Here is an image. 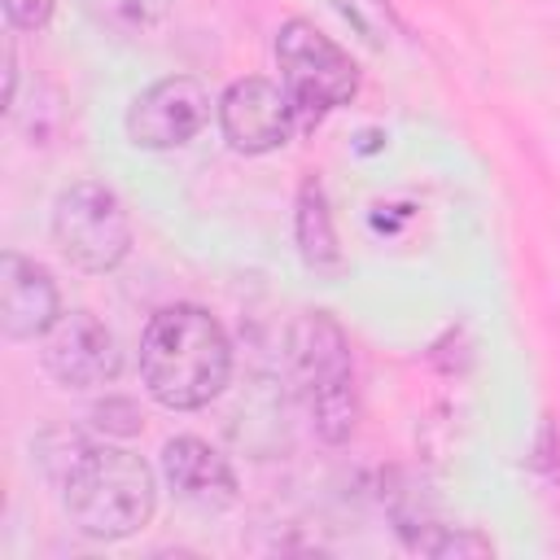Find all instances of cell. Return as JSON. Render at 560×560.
Segmentation results:
<instances>
[{
    "label": "cell",
    "mask_w": 560,
    "mask_h": 560,
    "mask_svg": "<svg viewBox=\"0 0 560 560\" xmlns=\"http://www.w3.org/2000/svg\"><path fill=\"white\" fill-rule=\"evenodd\" d=\"M48 468L61 486V508L83 538H96V542L127 538L144 529L158 508L153 468L122 446L83 442L70 433L66 455L57 459L48 455Z\"/></svg>",
    "instance_id": "6da1fadb"
},
{
    "label": "cell",
    "mask_w": 560,
    "mask_h": 560,
    "mask_svg": "<svg viewBox=\"0 0 560 560\" xmlns=\"http://www.w3.org/2000/svg\"><path fill=\"white\" fill-rule=\"evenodd\" d=\"M232 376V341L201 306H162L140 337V381L153 402L197 411L223 394Z\"/></svg>",
    "instance_id": "7a4b0ae2"
},
{
    "label": "cell",
    "mask_w": 560,
    "mask_h": 560,
    "mask_svg": "<svg viewBox=\"0 0 560 560\" xmlns=\"http://www.w3.org/2000/svg\"><path fill=\"white\" fill-rule=\"evenodd\" d=\"M289 381L311 411L315 433L328 446H341L359 424V389L350 341L341 324L324 311H306L289 328Z\"/></svg>",
    "instance_id": "3957f363"
},
{
    "label": "cell",
    "mask_w": 560,
    "mask_h": 560,
    "mask_svg": "<svg viewBox=\"0 0 560 560\" xmlns=\"http://www.w3.org/2000/svg\"><path fill=\"white\" fill-rule=\"evenodd\" d=\"M52 241L79 271H114L131 249L122 197L101 179H74L52 201Z\"/></svg>",
    "instance_id": "277c9868"
},
{
    "label": "cell",
    "mask_w": 560,
    "mask_h": 560,
    "mask_svg": "<svg viewBox=\"0 0 560 560\" xmlns=\"http://www.w3.org/2000/svg\"><path fill=\"white\" fill-rule=\"evenodd\" d=\"M276 66L280 83L293 96L298 114H328L337 105H350L359 92V66L346 48H337L319 26L293 18L276 31Z\"/></svg>",
    "instance_id": "5b68a950"
},
{
    "label": "cell",
    "mask_w": 560,
    "mask_h": 560,
    "mask_svg": "<svg viewBox=\"0 0 560 560\" xmlns=\"http://www.w3.org/2000/svg\"><path fill=\"white\" fill-rule=\"evenodd\" d=\"M39 341L44 372L66 389H96L122 372L118 341L92 311H61V319Z\"/></svg>",
    "instance_id": "8992f818"
},
{
    "label": "cell",
    "mask_w": 560,
    "mask_h": 560,
    "mask_svg": "<svg viewBox=\"0 0 560 560\" xmlns=\"http://www.w3.org/2000/svg\"><path fill=\"white\" fill-rule=\"evenodd\" d=\"M210 122V88L192 74L149 83L127 105V140L136 149H179Z\"/></svg>",
    "instance_id": "52a82bcc"
},
{
    "label": "cell",
    "mask_w": 560,
    "mask_h": 560,
    "mask_svg": "<svg viewBox=\"0 0 560 560\" xmlns=\"http://www.w3.org/2000/svg\"><path fill=\"white\" fill-rule=\"evenodd\" d=\"M293 118H298V105L284 92V83L262 79V74L236 79L219 96V127L236 153H271L289 144Z\"/></svg>",
    "instance_id": "ba28073f"
},
{
    "label": "cell",
    "mask_w": 560,
    "mask_h": 560,
    "mask_svg": "<svg viewBox=\"0 0 560 560\" xmlns=\"http://www.w3.org/2000/svg\"><path fill=\"white\" fill-rule=\"evenodd\" d=\"M57 319H61V293H57L52 276L39 262L4 249L0 254V328H4V337L35 341Z\"/></svg>",
    "instance_id": "9c48e42d"
},
{
    "label": "cell",
    "mask_w": 560,
    "mask_h": 560,
    "mask_svg": "<svg viewBox=\"0 0 560 560\" xmlns=\"http://www.w3.org/2000/svg\"><path fill=\"white\" fill-rule=\"evenodd\" d=\"M162 477H166V486L184 503H192L201 512L232 508L236 503V490H241L232 464L210 442H201V438H171L162 446Z\"/></svg>",
    "instance_id": "30bf717a"
},
{
    "label": "cell",
    "mask_w": 560,
    "mask_h": 560,
    "mask_svg": "<svg viewBox=\"0 0 560 560\" xmlns=\"http://www.w3.org/2000/svg\"><path fill=\"white\" fill-rule=\"evenodd\" d=\"M88 22L114 39H158L171 22L175 0H79Z\"/></svg>",
    "instance_id": "8fae6325"
},
{
    "label": "cell",
    "mask_w": 560,
    "mask_h": 560,
    "mask_svg": "<svg viewBox=\"0 0 560 560\" xmlns=\"http://www.w3.org/2000/svg\"><path fill=\"white\" fill-rule=\"evenodd\" d=\"M298 254L315 271H332L337 258H341L337 232H332V214H328V201H324L319 179H306L298 188Z\"/></svg>",
    "instance_id": "7c38bea8"
},
{
    "label": "cell",
    "mask_w": 560,
    "mask_h": 560,
    "mask_svg": "<svg viewBox=\"0 0 560 560\" xmlns=\"http://www.w3.org/2000/svg\"><path fill=\"white\" fill-rule=\"evenodd\" d=\"M411 547L424 551V556H438V560H451V556H455V560H459V556L477 560V556H490V551H494L490 538H481V534H472V529H446V525L424 529Z\"/></svg>",
    "instance_id": "4fadbf2b"
},
{
    "label": "cell",
    "mask_w": 560,
    "mask_h": 560,
    "mask_svg": "<svg viewBox=\"0 0 560 560\" xmlns=\"http://www.w3.org/2000/svg\"><path fill=\"white\" fill-rule=\"evenodd\" d=\"M92 424L114 433V438H131V433H140L144 416H140V407L131 398H105V402L92 407Z\"/></svg>",
    "instance_id": "5bb4252c"
},
{
    "label": "cell",
    "mask_w": 560,
    "mask_h": 560,
    "mask_svg": "<svg viewBox=\"0 0 560 560\" xmlns=\"http://www.w3.org/2000/svg\"><path fill=\"white\" fill-rule=\"evenodd\" d=\"M52 9H57V0H4V18L18 31H44Z\"/></svg>",
    "instance_id": "9a60e30c"
},
{
    "label": "cell",
    "mask_w": 560,
    "mask_h": 560,
    "mask_svg": "<svg viewBox=\"0 0 560 560\" xmlns=\"http://www.w3.org/2000/svg\"><path fill=\"white\" fill-rule=\"evenodd\" d=\"M529 464H534L538 472H560V433H556V424H551V420H542Z\"/></svg>",
    "instance_id": "2e32d148"
}]
</instances>
